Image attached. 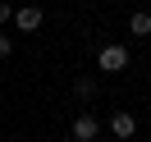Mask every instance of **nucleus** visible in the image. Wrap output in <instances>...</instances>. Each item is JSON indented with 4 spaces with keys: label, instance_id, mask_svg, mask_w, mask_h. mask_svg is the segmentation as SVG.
<instances>
[{
    "label": "nucleus",
    "instance_id": "obj_1",
    "mask_svg": "<svg viewBox=\"0 0 151 142\" xmlns=\"http://www.w3.org/2000/svg\"><path fill=\"white\" fill-rule=\"evenodd\" d=\"M96 69H101V74H124V69H128V50L124 46H101L96 50Z\"/></svg>",
    "mask_w": 151,
    "mask_h": 142
},
{
    "label": "nucleus",
    "instance_id": "obj_2",
    "mask_svg": "<svg viewBox=\"0 0 151 142\" xmlns=\"http://www.w3.org/2000/svg\"><path fill=\"white\" fill-rule=\"evenodd\" d=\"M110 133H114V138H133V133H137V115H133V110H114L110 115Z\"/></svg>",
    "mask_w": 151,
    "mask_h": 142
},
{
    "label": "nucleus",
    "instance_id": "obj_3",
    "mask_svg": "<svg viewBox=\"0 0 151 142\" xmlns=\"http://www.w3.org/2000/svg\"><path fill=\"white\" fill-rule=\"evenodd\" d=\"M96 138H101L96 115H78V119H73V142H96Z\"/></svg>",
    "mask_w": 151,
    "mask_h": 142
},
{
    "label": "nucleus",
    "instance_id": "obj_4",
    "mask_svg": "<svg viewBox=\"0 0 151 142\" xmlns=\"http://www.w3.org/2000/svg\"><path fill=\"white\" fill-rule=\"evenodd\" d=\"M41 19H46V14H41L37 5H23V9H14V23H19V32H37V28H41Z\"/></svg>",
    "mask_w": 151,
    "mask_h": 142
},
{
    "label": "nucleus",
    "instance_id": "obj_5",
    "mask_svg": "<svg viewBox=\"0 0 151 142\" xmlns=\"http://www.w3.org/2000/svg\"><path fill=\"white\" fill-rule=\"evenodd\" d=\"M128 32H133V37H151V14H147V9H133Z\"/></svg>",
    "mask_w": 151,
    "mask_h": 142
},
{
    "label": "nucleus",
    "instance_id": "obj_6",
    "mask_svg": "<svg viewBox=\"0 0 151 142\" xmlns=\"http://www.w3.org/2000/svg\"><path fill=\"white\" fill-rule=\"evenodd\" d=\"M73 92H78V96H92V92H96V78H78Z\"/></svg>",
    "mask_w": 151,
    "mask_h": 142
},
{
    "label": "nucleus",
    "instance_id": "obj_7",
    "mask_svg": "<svg viewBox=\"0 0 151 142\" xmlns=\"http://www.w3.org/2000/svg\"><path fill=\"white\" fill-rule=\"evenodd\" d=\"M9 19H14V9L5 5V0H0V23H9Z\"/></svg>",
    "mask_w": 151,
    "mask_h": 142
},
{
    "label": "nucleus",
    "instance_id": "obj_8",
    "mask_svg": "<svg viewBox=\"0 0 151 142\" xmlns=\"http://www.w3.org/2000/svg\"><path fill=\"white\" fill-rule=\"evenodd\" d=\"M9 50H14V41H9V37H0V60L9 55Z\"/></svg>",
    "mask_w": 151,
    "mask_h": 142
},
{
    "label": "nucleus",
    "instance_id": "obj_9",
    "mask_svg": "<svg viewBox=\"0 0 151 142\" xmlns=\"http://www.w3.org/2000/svg\"><path fill=\"white\" fill-rule=\"evenodd\" d=\"M96 142H101V138H96Z\"/></svg>",
    "mask_w": 151,
    "mask_h": 142
}]
</instances>
